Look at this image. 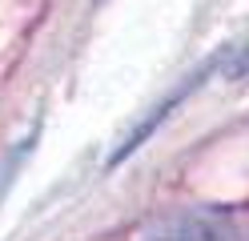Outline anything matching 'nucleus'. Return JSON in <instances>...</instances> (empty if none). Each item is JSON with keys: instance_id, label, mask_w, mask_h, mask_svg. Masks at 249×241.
I'll list each match as a JSON object with an SVG mask.
<instances>
[{"instance_id": "1", "label": "nucleus", "mask_w": 249, "mask_h": 241, "mask_svg": "<svg viewBox=\"0 0 249 241\" xmlns=\"http://www.w3.org/2000/svg\"><path fill=\"white\" fill-rule=\"evenodd\" d=\"M145 241H249V225L221 209H193L153 225Z\"/></svg>"}]
</instances>
